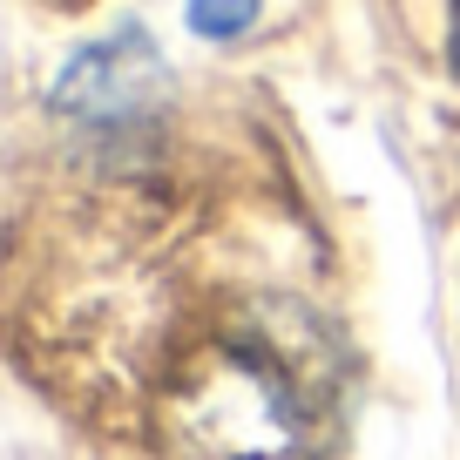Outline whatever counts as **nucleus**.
<instances>
[{
	"label": "nucleus",
	"mask_w": 460,
	"mask_h": 460,
	"mask_svg": "<svg viewBox=\"0 0 460 460\" xmlns=\"http://www.w3.org/2000/svg\"><path fill=\"white\" fill-rule=\"evenodd\" d=\"M339 420L345 352L291 298L230 312L156 386V433L183 460H312Z\"/></svg>",
	"instance_id": "1"
},
{
	"label": "nucleus",
	"mask_w": 460,
	"mask_h": 460,
	"mask_svg": "<svg viewBox=\"0 0 460 460\" xmlns=\"http://www.w3.org/2000/svg\"><path fill=\"white\" fill-rule=\"evenodd\" d=\"M55 115L68 122H95V129H122V122H143L163 102V55L143 28H115L109 41L82 48V55L61 68V82L48 88Z\"/></svg>",
	"instance_id": "2"
},
{
	"label": "nucleus",
	"mask_w": 460,
	"mask_h": 460,
	"mask_svg": "<svg viewBox=\"0 0 460 460\" xmlns=\"http://www.w3.org/2000/svg\"><path fill=\"white\" fill-rule=\"evenodd\" d=\"M258 21V0H190V28L203 41H230V34H244Z\"/></svg>",
	"instance_id": "3"
},
{
	"label": "nucleus",
	"mask_w": 460,
	"mask_h": 460,
	"mask_svg": "<svg viewBox=\"0 0 460 460\" xmlns=\"http://www.w3.org/2000/svg\"><path fill=\"white\" fill-rule=\"evenodd\" d=\"M61 7H75V0H61Z\"/></svg>",
	"instance_id": "4"
}]
</instances>
